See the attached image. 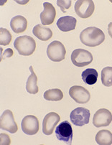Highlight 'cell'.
Listing matches in <instances>:
<instances>
[{
    "mask_svg": "<svg viewBox=\"0 0 112 145\" xmlns=\"http://www.w3.org/2000/svg\"><path fill=\"white\" fill-rule=\"evenodd\" d=\"M80 40L83 45L88 47H96L103 43L105 35L102 29L96 27H89L81 32Z\"/></svg>",
    "mask_w": 112,
    "mask_h": 145,
    "instance_id": "1",
    "label": "cell"
},
{
    "mask_svg": "<svg viewBox=\"0 0 112 145\" xmlns=\"http://www.w3.org/2000/svg\"><path fill=\"white\" fill-rule=\"evenodd\" d=\"M14 47L20 55L28 56H31L35 50L36 42L30 36H20L14 40Z\"/></svg>",
    "mask_w": 112,
    "mask_h": 145,
    "instance_id": "2",
    "label": "cell"
},
{
    "mask_svg": "<svg viewBox=\"0 0 112 145\" xmlns=\"http://www.w3.org/2000/svg\"><path fill=\"white\" fill-rule=\"evenodd\" d=\"M66 50L60 41H53L47 48V56L53 62H60L65 57Z\"/></svg>",
    "mask_w": 112,
    "mask_h": 145,
    "instance_id": "3",
    "label": "cell"
},
{
    "mask_svg": "<svg viewBox=\"0 0 112 145\" xmlns=\"http://www.w3.org/2000/svg\"><path fill=\"white\" fill-rule=\"evenodd\" d=\"M71 60L77 67H85L93 61V56L89 51L84 49H76L73 51Z\"/></svg>",
    "mask_w": 112,
    "mask_h": 145,
    "instance_id": "4",
    "label": "cell"
},
{
    "mask_svg": "<svg viewBox=\"0 0 112 145\" xmlns=\"http://www.w3.org/2000/svg\"><path fill=\"white\" fill-rule=\"evenodd\" d=\"M90 116L91 114L88 109L83 107H78L71 111L70 119L74 125L83 127L89 123Z\"/></svg>",
    "mask_w": 112,
    "mask_h": 145,
    "instance_id": "5",
    "label": "cell"
},
{
    "mask_svg": "<svg viewBox=\"0 0 112 145\" xmlns=\"http://www.w3.org/2000/svg\"><path fill=\"white\" fill-rule=\"evenodd\" d=\"M55 135L57 139L65 143L71 144L73 140V129L68 121H64L56 127Z\"/></svg>",
    "mask_w": 112,
    "mask_h": 145,
    "instance_id": "6",
    "label": "cell"
},
{
    "mask_svg": "<svg viewBox=\"0 0 112 145\" xmlns=\"http://www.w3.org/2000/svg\"><path fill=\"white\" fill-rule=\"evenodd\" d=\"M95 9V5L91 0H79L75 2V12L78 17L86 19L91 17Z\"/></svg>",
    "mask_w": 112,
    "mask_h": 145,
    "instance_id": "7",
    "label": "cell"
},
{
    "mask_svg": "<svg viewBox=\"0 0 112 145\" xmlns=\"http://www.w3.org/2000/svg\"><path fill=\"white\" fill-rule=\"evenodd\" d=\"M0 128L1 129L14 134L18 130L17 123L14 121V115L10 110H5L0 118Z\"/></svg>",
    "mask_w": 112,
    "mask_h": 145,
    "instance_id": "8",
    "label": "cell"
},
{
    "mask_svg": "<svg viewBox=\"0 0 112 145\" xmlns=\"http://www.w3.org/2000/svg\"><path fill=\"white\" fill-rule=\"evenodd\" d=\"M22 130L28 135H34L39 131L40 125L37 118L32 115H28L24 117L21 123Z\"/></svg>",
    "mask_w": 112,
    "mask_h": 145,
    "instance_id": "9",
    "label": "cell"
},
{
    "mask_svg": "<svg viewBox=\"0 0 112 145\" xmlns=\"http://www.w3.org/2000/svg\"><path fill=\"white\" fill-rule=\"evenodd\" d=\"M69 95L76 103L81 104L88 103L91 99L89 91L81 86H74L71 87L69 90Z\"/></svg>",
    "mask_w": 112,
    "mask_h": 145,
    "instance_id": "10",
    "label": "cell"
},
{
    "mask_svg": "<svg viewBox=\"0 0 112 145\" xmlns=\"http://www.w3.org/2000/svg\"><path fill=\"white\" fill-rule=\"evenodd\" d=\"M112 121V114L106 108H101L95 113L93 124L97 128L107 127Z\"/></svg>",
    "mask_w": 112,
    "mask_h": 145,
    "instance_id": "11",
    "label": "cell"
},
{
    "mask_svg": "<svg viewBox=\"0 0 112 145\" xmlns=\"http://www.w3.org/2000/svg\"><path fill=\"white\" fill-rule=\"evenodd\" d=\"M60 116L57 113L50 112L45 116L43 121V132L45 135H51L55 127L60 121Z\"/></svg>",
    "mask_w": 112,
    "mask_h": 145,
    "instance_id": "12",
    "label": "cell"
},
{
    "mask_svg": "<svg viewBox=\"0 0 112 145\" xmlns=\"http://www.w3.org/2000/svg\"><path fill=\"white\" fill-rule=\"evenodd\" d=\"M44 9L40 14V20L43 25H49L53 23L56 16V10L53 5L49 2L43 4Z\"/></svg>",
    "mask_w": 112,
    "mask_h": 145,
    "instance_id": "13",
    "label": "cell"
},
{
    "mask_svg": "<svg viewBox=\"0 0 112 145\" xmlns=\"http://www.w3.org/2000/svg\"><path fill=\"white\" fill-rule=\"evenodd\" d=\"M77 20L72 16H65L58 20L57 26L60 30L63 32H69L75 29Z\"/></svg>",
    "mask_w": 112,
    "mask_h": 145,
    "instance_id": "14",
    "label": "cell"
},
{
    "mask_svg": "<svg viewBox=\"0 0 112 145\" xmlns=\"http://www.w3.org/2000/svg\"><path fill=\"white\" fill-rule=\"evenodd\" d=\"M10 27L17 34L24 33L28 27V20L23 16H15L11 20Z\"/></svg>",
    "mask_w": 112,
    "mask_h": 145,
    "instance_id": "15",
    "label": "cell"
},
{
    "mask_svg": "<svg viewBox=\"0 0 112 145\" xmlns=\"http://www.w3.org/2000/svg\"><path fill=\"white\" fill-rule=\"evenodd\" d=\"M32 33L35 37L42 41H48L52 37V32L49 27L42 25H37L34 27Z\"/></svg>",
    "mask_w": 112,
    "mask_h": 145,
    "instance_id": "16",
    "label": "cell"
},
{
    "mask_svg": "<svg viewBox=\"0 0 112 145\" xmlns=\"http://www.w3.org/2000/svg\"><path fill=\"white\" fill-rule=\"evenodd\" d=\"M29 71L31 72V75L27 80L26 90L29 93L36 94L39 91V88L37 86V77L33 71V67H29Z\"/></svg>",
    "mask_w": 112,
    "mask_h": 145,
    "instance_id": "17",
    "label": "cell"
},
{
    "mask_svg": "<svg viewBox=\"0 0 112 145\" xmlns=\"http://www.w3.org/2000/svg\"><path fill=\"white\" fill-rule=\"evenodd\" d=\"M96 142L99 145L112 144V133L109 130H101L96 135Z\"/></svg>",
    "mask_w": 112,
    "mask_h": 145,
    "instance_id": "18",
    "label": "cell"
},
{
    "mask_svg": "<svg viewBox=\"0 0 112 145\" xmlns=\"http://www.w3.org/2000/svg\"><path fill=\"white\" fill-rule=\"evenodd\" d=\"M98 73L94 68H88L82 72V79L85 84L88 85H94L97 82Z\"/></svg>",
    "mask_w": 112,
    "mask_h": 145,
    "instance_id": "19",
    "label": "cell"
},
{
    "mask_svg": "<svg viewBox=\"0 0 112 145\" xmlns=\"http://www.w3.org/2000/svg\"><path fill=\"white\" fill-rule=\"evenodd\" d=\"M44 99L49 101H58L63 98V93L59 88L50 89L44 93Z\"/></svg>",
    "mask_w": 112,
    "mask_h": 145,
    "instance_id": "20",
    "label": "cell"
},
{
    "mask_svg": "<svg viewBox=\"0 0 112 145\" xmlns=\"http://www.w3.org/2000/svg\"><path fill=\"white\" fill-rule=\"evenodd\" d=\"M102 84L106 87L112 86V67H106L102 71Z\"/></svg>",
    "mask_w": 112,
    "mask_h": 145,
    "instance_id": "21",
    "label": "cell"
},
{
    "mask_svg": "<svg viewBox=\"0 0 112 145\" xmlns=\"http://www.w3.org/2000/svg\"><path fill=\"white\" fill-rule=\"evenodd\" d=\"M12 35L8 29L5 28H0V44L1 45H9L12 41Z\"/></svg>",
    "mask_w": 112,
    "mask_h": 145,
    "instance_id": "22",
    "label": "cell"
},
{
    "mask_svg": "<svg viewBox=\"0 0 112 145\" xmlns=\"http://www.w3.org/2000/svg\"><path fill=\"white\" fill-rule=\"evenodd\" d=\"M57 5L59 7H60L63 12H65V9H68L71 6V0L67 1H63V0H58L57 2Z\"/></svg>",
    "mask_w": 112,
    "mask_h": 145,
    "instance_id": "23",
    "label": "cell"
},
{
    "mask_svg": "<svg viewBox=\"0 0 112 145\" xmlns=\"http://www.w3.org/2000/svg\"><path fill=\"white\" fill-rule=\"evenodd\" d=\"M1 137V144H10L11 140L9 137L6 134H0Z\"/></svg>",
    "mask_w": 112,
    "mask_h": 145,
    "instance_id": "24",
    "label": "cell"
},
{
    "mask_svg": "<svg viewBox=\"0 0 112 145\" xmlns=\"http://www.w3.org/2000/svg\"><path fill=\"white\" fill-rule=\"evenodd\" d=\"M13 55V51L11 48H9V49H7L5 51V53L2 55V57H1V60H2V59L5 58V57H12Z\"/></svg>",
    "mask_w": 112,
    "mask_h": 145,
    "instance_id": "25",
    "label": "cell"
},
{
    "mask_svg": "<svg viewBox=\"0 0 112 145\" xmlns=\"http://www.w3.org/2000/svg\"><path fill=\"white\" fill-rule=\"evenodd\" d=\"M108 32H109V34L110 35V37L112 38V22L109 24V26H108Z\"/></svg>",
    "mask_w": 112,
    "mask_h": 145,
    "instance_id": "26",
    "label": "cell"
}]
</instances>
